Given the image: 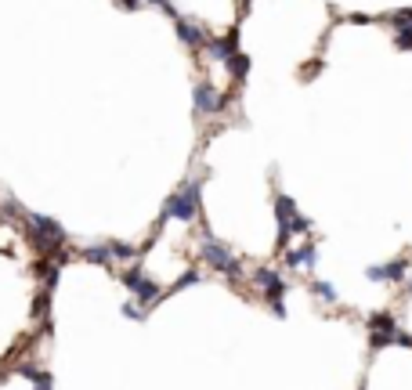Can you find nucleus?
I'll list each match as a JSON object with an SVG mask.
<instances>
[{
  "instance_id": "f257e3e1",
  "label": "nucleus",
  "mask_w": 412,
  "mask_h": 390,
  "mask_svg": "<svg viewBox=\"0 0 412 390\" xmlns=\"http://www.w3.org/2000/svg\"><path fill=\"white\" fill-rule=\"evenodd\" d=\"M196 206H199V181H192V185H189V188H181V192H174V195L163 202L159 220H170V217H178V220H192V217H196Z\"/></svg>"
},
{
  "instance_id": "20e7f679",
  "label": "nucleus",
  "mask_w": 412,
  "mask_h": 390,
  "mask_svg": "<svg viewBox=\"0 0 412 390\" xmlns=\"http://www.w3.org/2000/svg\"><path fill=\"white\" fill-rule=\"evenodd\" d=\"M373 282H401V278L408 274V267H405V260H394V264H380V267H369L366 271Z\"/></svg>"
},
{
  "instance_id": "1a4fd4ad",
  "label": "nucleus",
  "mask_w": 412,
  "mask_h": 390,
  "mask_svg": "<svg viewBox=\"0 0 412 390\" xmlns=\"http://www.w3.org/2000/svg\"><path fill=\"white\" fill-rule=\"evenodd\" d=\"M124 314L134 318V322H145V311H138V307H131V304H124Z\"/></svg>"
},
{
  "instance_id": "39448f33",
  "label": "nucleus",
  "mask_w": 412,
  "mask_h": 390,
  "mask_svg": "<svg viewBox=\"0 0 412 390\" xmlns=\"http://www.w3.org/2000/svg\"><path fill=\"white\" fill-rule=\"evenodd\" d=\"M315 264V246L308 242V246H301L297 253H289V267H297V271H308Z\"/></svg>"
},
{
  "instance_id": "423d86ee",
  "label": "nucleus",
  "mask_w": 412,
  "mask_h": 390,
  "mask_svg": "<svg viewBox=\"0 0 412 390\" xmlns=\"http://www.w3.org/2000/svg\"><path fill=\"white\" fill-rule=\"evenodd\" d=\"M196 105L203 108V113H217L221 101H217V94H213L210 87H199V91H196Z\"/></svg>"
},
{
  "instance_id": "6e6552de",
  "label": "nucleus",
  "mask_w": 412,
  "mask_h": 390,
  "mask_svg": "<svg viewBox=\"0 0 412 390\" xmlns=\"http://www.w3.org/2000/svg\"><path fill=\"white\" fill-rule=\"evenodd\" d=\"M311 289H315V293H322V300H336V286H329V282H315Z\"/></svg>"
},
{
  "instance_id": "f03ea898",
  "label": "nucleus",
  "mask_w": 412,
  "mask_h": 390,
  "mask_svg": "<svg viewBox=\"0 0 412 390\" xmlns=\"http://www.w3.org/2000/svg\"><path fill=\"white\" fill-rule=\"evenodd\" d=\"M124 282L131 286V293H134L138 300H145V304H156V300H159V286L152 282V278H145V271H141V267L124 271Z\"/></svg>"
},
{
  "instance_id": "0eeeda50",
  "label": "nucleus",
  "mask_w": 412,
  "mask_h": 390,
  "mask_svg": "<svg viewBox=\"0 0 412 390\" xmlns=\"http://www.w3.org/2000/svg\"><path fill=\"white\" fill-rule=\"evenodd\" d=\"M178 29H181V40H185V43H192V47L203 43V29H199V26H192V22H178Z\"/></svg>"
},
{
  "instance_id": "7ed1b4c3",
  "label": "nucleus",
  "mask_w": 412,
  "mask_h": 390,
  "mask_svg": "<svg viewBox=\"0 0 412 390\" xmlns=\"http://www.w3.org/2000/svg\"><path fill=\"white\" fill-rule=\"evenodd\" d=\"M203 253H206V260H210L217 271H224V274H239V260H235V257H231L221 242H206V246H203Z\"/></svg>"
}]
</instances>
